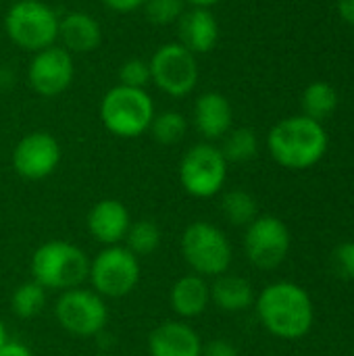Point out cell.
Returning a JSON list of instances; mask_svg holds the SVG:
<instances>
[{
	"instance_id": "cell-1",
	"label": "cell",
	"mask_w": 354,
	"mask_h": 356,
	"mask_svg": "<svg viewBox=\"0 0 354 356\" xmlns=\"http://www.w3.org/2000/svg\"><path fill=\"white\" fill-rule=\"evenodd\" d=\"M257 313L261 323L284 340H298L307 336L313 325L311 296L292 282L267 286L257 298Z\"/></svg>"
},
{
	"instance_id": "cell-2",
	"label": "cell",
	"mask_w": 354,
	"mask_h": 356,
	"mask_svg": "<svg viewBox=\"0 0 354 356\" xmlns=\"http://www.w3.org/2000/svg\"><path fill=\"white\" fill-rule=\"evenodd\" d=\"M328 142L323 125L307 115L280 121L267 138V146L275 163L296 171L317 165L328 150Z\"/></svg>"
},
{
	"instance_id": "cell-3",
	"label": "cell",
	"mask_w": 354,
	"mask_h": 356,
	"mask_svg": "<svg viewBox=\"0 0 354 356\" xmlns=\"http://www.w3.org/2000/svg\"><path fill=\"white\" fill-rule=\"evenodd\" d=\"M31 277L46 290H71L79 288L90 273V261L86 252L65 240H52L42 244L31 257Z\"/></svg>"
},
{
	"instance_id": "cell-4",
	"label": "cell",
	"mask_w": 354,
	"mask_h": 356,
	"mask_svg": "<svg viewBox=\"0 0 354 356\" xmlns=\"http://www.w3.org/2000/svg\"><path fill=\"white\" fill-rule=\"evenodd\" d=\"M154 102L146 90L117 83L100 100V121L117 138H138L150 129Z\"/></svg>"
},
{
	"instance_id": "cell-5",
	"label": "cell",
	"mask_w": 354,
	"mask_h": 356,
	"mask_svg": "<svg viewBox=\"0 0 354 356\" xmlns=\"http://www.w3.org/2000/svg\"><path fill=\"white\" fill-rule=\"evenodd\" d=\"M8 40L25 52H40L58 40V15L42 0H17L6 17Z\"/></svg>"
},
{
	"instance_id": "cell-6",
	"label": "cell",
	"mask_w": 354,
	"mask_h": 356,
	"mask_svg": "<svg viewBox=\"0 0 354 356\" xmlns=\"http://www.w3.org/2000/svg\"><path fill=\"white\" fill-rule=\"evenodd\" d=\"M182 254L200 277H219L232 265V244L227 236L209 221H194L182 236Z\"/></svg>"
},
{
	"instance_id": "cell-7",
	"label": "cell",
	"mask_w": 354,
	"mask_h": 356,
	"mask_svg": "<svg viewBox=\"0 0 354 356\" xmlns=\"http://www.w3.org/2000/svg\"><path fill=\"white\" fill-rule=\"evenodd\" d=\"M88 277L94 292L102 298H123L131 294L140 282V261L121 244L106 246L90 263Z\"/></svg>"
},
{
	"instance_id": "cell-8",
	"label": "cell",
	"mask_w": 354,
	"mask_h": 356,
	"mask_svg": "<svg viewBox=\"0 0 354 356\" xmlns=\"http://www.w3.org/2000/svg\"><path fill=\"white\" fill-rule=\"evenodd\" d=\"M152 83L171 98H184L194 92L198 83V60L179 42L163 44L148 60Z\"/></svg>"
},
{
	"instance_id": "cell-9",
	"label": "cell",
	"mask_w": 354,
	"mask_h": 356,
	"mask_svg": "<svg viewBox=\"0 0 354 356\" xmlns=\"http://www.w3.org/2000/svg\"><path fill=\"white\" fill-rule=\"evenodd\" d=\"M227 177V161L221 148L204 142L192 146L179 163V184L194 198L219 194Z\"/></svg>"
},
{
	"instance_id": "cell-10",
	"label": "cell",
	"mask_w": 354,
	"mask_h": 356,
	"mask_svg": "<svg viewBox=\"0 0 354 356\" xmlns=\"http://www.w3.org/2000/svg\"><path fill=\"white\" fill-rule=\"evenodd\" d=\"M54 315L65 332L79 338L98 336L108 319L104 298L86 288L65 290L56 300Z\"/></svg>"
},
{
	"instance_id": "cell-11",
	"label": "cell",
	"mask_w": 354,
	"mask_h": 356,
	"mask_svg": "<svg viewBox=\"0 0 354 356\" xmlns=\"http://www.w3.org/2000/svg\"><path fill=\"white\" fill-rule=\"evenodd\" d=\"M244 250L248 261L259 269H275L284 263L290 250V232L277 217H257L244 236Z\"/></svg>"
},
{
	"instance_id": "cell-12",
	"label": "cell",
	"mask_w": 354,
	"mask_h": 356,
	"mask_svg": "<svg viewBox=\"0 0 354 356\" xmlns=\"http://www.w3.org/2000/svg\"><path fill=\"white\" fill-rule=\"evenodd\" d=\"M73 75V54L56 44L40 52H33L27 67V83L42 98H54L69 90Z\"/></svg>"
},
{
	"instance_id": "cell-13",
	"label": "cell",
	"mask_w": 354,
	"mask_h": 356,
	"mask_svg": "<svg viewBox=\"0 0 354 356\" xmlns=\"http://www.w3.org/2000/svg\"><path fill=\"white\" fill-rule=\"evenodd\" d=\"M61 163V146L48 131H31L13 150V169L23 179H46Z\"/></svg>"
},
{
	"instance_id": "cell-14",
	"label": "cell",
	"mask_w": 354,
	"mask_h": 356,
	"mask_svg": "<svg viewBox=\"0 0 354 356\" xmlns=\"http://www.w3.org/2000/svg\"><path fill=\"white\" fill-rule=\"evenodd\" d=\"M177 42L192 54H207L219 42V21L211 8L192 6L177 21Z\"/></svg>"
},
{
	"instance_id": "cell-15",
	"label": "cell",
	"mask_w": 354,
	"mask_h": 356,
	"mask_svg": "<svg viewBox=\"0 0 354 356\" xmlns=\"http://www.w3.org/2000/svg\"><path fill=\"white\" fill-rule=\"evenodd\" d=\"M131 225L129 211L123 202L106 198L96 202L88 213V229L92 238L104 246H115L125 240V234Z\"/></svg>"
},
{
	"instance_id": "cell-16",
	"label": "cell",
	"mask_w": 354,
	"mask_h": 356,
	"mask_svg": "<svg viewBox=\"0 0 354 356\" xmlns=\"http://www.w3.org/2000/svg\"><path fill=\"white\" fill-rule=\"evenodd\" d=\"M150 356H200V336L182 321L161 323L148 338Z\"/></svg>"
},
{
	"instance_id": "cell-17",
	"label": "cell",
	"mask_w": 354,
	"mask_h": 356,
	"mask_svg": "<svg viewBox=\"0 0 354 356\" xmlns=\"http://www.w3.org/2000/svg\"><path fill=\"white\" fill-rule=\"evenodd\" d=\"M194 127L207 140L225 138L232 129L234 111L230 100L219 92H204L194 102Z\"/></svg>"
},
{
	"instance_id": "cell-18",
	"label": "cell",
	"mask_w": 354,
	"mask_h": 356,
	"mask_svg": "<svg viewBox=\"0 0 354 356\" xmlns=\"http://www.w3.org/2000/svg\"><path fill=\"white\" fill-rule=\"evenodd\" d=\"M58 42L65 50L73 52H94L102 42L100 23L83 10H71L58 17Z\"/></svg>"
},
{
	"instance_id": "cell-19",
	"label": "cell",
	"mask_w": 354,
	"mask_h": 356,
	"mask_svg": "<svg viewBox=\"0 0 354 356\" xmlns=\"http://www.w3.org/2000/svg\"><path fill=\"white\" fill-rule=\"evenodd\" d=\"M171 307L173 311L184 317V319H194L198 315H202L211 302V288L204 282V277L190 273L179 277L169 294Z\"/></svg>"
},
{
	"instance_id": "cell-20",
	"label": "cell",
	"mask_w": 354,
	"mask_h": 356,
	"mask_svg": "<svg viewBox=\"0 0 354 356\" xmlns=\"http://www.w3.org/2000/svg\"><path fill=\"white\" fill-rule=\"evenodd\" d=\"M211 288V300L227 313H240L246 311L252 300H255V292L248 280L240 277V275H219L215 280Z\"/></svg>"
},
{
	"instance_id": "cell-21",
	"label": "cell",
	"mask_w": 354,
	"mask_h": 356,
	"mask_svg": "<svg viewBox=\"0 0 354 356\" xmlns=\"http://www.w3.org/2000/svg\"><path fill=\"white\" fill-rule=\"evenodd\" d=\"M338 106V92L325 81H313L303 92V111L315 121L328 119Z\"/></svg>"
},
{
	"instance_id": "cell-22",
	"label": "cell",
	"mask_w": 354,
	"mask_h": 356,
	"mask_svg": "<svg viewBox=\"0 0 354 356\" xmlns=\"http://www.w3.org/2000/svg\"><path fill=\"white\" fill-rule=\"evenodd\" d=\"M10 307L13 313L21 319H31L40 315L46 307V288L33 280L21 284L10 296Z\"/></svg>"
},
{
	"instance_id": "cell-23",
	"label": "cell",
	"mask_w": 354,
	"mask_h": 356,
	"mask_svg": "<svg viewBox=\"0 0 354 356\" xmlns=\"http://www.w3.org/2000/svg\"><path fill=\"white\" fill-rule=\"evenodd\" d=\"M257 150H259L257 136L248 127L230 129L225 134V142L221 148L227 163H248L250 159L257 156Z\"/></svg>"
},
{
	"instance_id": "cell-24",
	"label": "cell",
	"mask_w": 354,
	"mask_h": 356,
	"mask_svg": "<svg viewBox=\"0 0 354 356\" xmlns=\"http://www.w3.org/2000/svg\"><path fill=\"white\" fill-rule=\"evenodd\" d=\"M223 217L232 225H250L257 219V200L246 190H232L221 200Z\"/></svg>"
},
{
	"instance_id": "cell-25",
	"label": "cell",
	"mask_w": 354,
	"mask_h": 356,
	"mask_svg": "<svg viewBox=\"0 0 354 356\" xmlns=\"http://www.w3.org/2000/svg\"><path fill=\"white\" fill-rule=\"evenodd\" d=\"M148 131H152V138L159 144L173 146V144H177V142L184 140V136L188 131V121L177 111H163V113L154 115Z\"/></svg>"
},
{
	"instance_id": "cell-26",
	"label": "cell",
	"mask_w": 354,
	"mask_h": 356,
	"mask_svg": "<svg viewBox=\"0 0 354 356\" xmlns=\"http://www.w3.org/2000/svg\"><path fill=\"white\" fill-rule=\"evenodd\" d=\"M161 244V232L156 227V223L142 219L129 225L127 234H125V248L131 250L136 257H146L152 254Z\"/></svg>"
},
{
	"instance_id": "cell-27",
	"label": "cell",
	"mask_w": 354,
	"mask_h": 356,
	"mask_svg": "<svg viewBox=\"0 0 354 356\" xmlns=\"http://www.w3.org/2000/svg\"><path fill=\"white\" fill-rule=\"evenodd\" d=\"M142 8L150 23L169 25V23L179 21V17L186 10V2L184 0H146V4Z\"/></svg>"
},
{
	"instance_id": "cell-28",
	"label": "cell",
	"mask_w": 354,
	"mask_h": 356,
	"mask_svg": "<svg viewBox=\"0 0 354 356\" xmlns=\"http://www.w3.org/2000/svg\"><path fill=\"white\" fill-rule=\"evenodd\" d=\"M150 65L144 58H127L119 69V83L127 88H140L146 90L150 83Z\"/></svg>"
},
{
	"instance_id": "cell-29",
	"label": "cell",
	"mask_w": 354,
	"mask_h": 356,
	"mask_svg": "<svg viewBox=\"0 0 354 356\" xmlns=\"http://www.w3.org/2000/svg\"><path fill=\"white\" fill-rule=\"evenodd\" d=\"M332 269L342 280H354V242H344L334 250Z\"/></svg>"
},
{
	"instance_id": "cell-30",
	"label": "cell",
	"mask_w": 354,
	"mask_h": 356,
	"mask_svg": "<svg viewBox=\"0 0 354 356\" xmlns=\"http://www.w3.org/2000/svg\"><path fill=\"white\" fill-rule=\"evenodd\" d=\"M200 356H238V350L227 340H213V342L202 346V355Z\"/></svg>"
},
{
	"instance_id": "cell-31",
	"label": "cell",
	"mask_w": 354,
	"mask_h": 356,
	"mask_svg": "<svg viewBox=\"0 0 354 356\" xmlns=\"http://www.w3.org/2000/svg\"><path fill=\"white\" fill-rule=\"evenodd\" d=\"M102 4L115 13H134L146 4V0H102Z\"/></svg>"
},
{
	"instance_id": "cell-32",
	"label": "cell",
	"mask_w": 354,
	"mask_h": 356,
	"mask_svg": "<svg viewBox=\"0 0 354 356\" xmlns=\"http://www.w3.org/2000/svg\"><path fill=\"white\" fill-rule=\"evenodd\" d=\"M0 356H33V355H31V350H29L25 344L6 340V342L0 346Z\"/></svg>"
},
{
	"instance_id": "cell-33",
	"label": "cell",
	"mask_w": 354,
	"mask_h": 356,
	"mask_svg": "<svg viewBox=\"0 0 354 356\" xmlns=\"http://www.w3.org/2000/svg\"><path fill=\"white\" fill-rule=\"evenodd\" d=\"M338 13L342 21L348 25H354V0H338Z\"/></svg>"
},
{
	"instance_id": "cell-34",
	"label": "cell",
	"mask_w": 354,
	"mask_h": 356,
	"mask_svg": "<svg viewBox=\"0 0 354 356\" xmlns=\"http://www.w3.org/2000/svg\"><path fill=\"white\" fill-rule=\"evenodd\" d=\"M186 4H190V6H200V8H211L213 4H217V2H221V0H184Z\"/></svg>"
},
{
	"instance_id": "cell-35",
	"label": "cell",
	"mask_w": 354,
	"mask_h": 356,
	"mask_svg": "<svg viewBox=\"0 0 354 356\" xmlns=\"http://www.w3.org/2000/svg\"><path fill=\"white\" fill-rule=\"evenodd\" d=\"M6 342V330H4V325H2V321H0V346Z\"/></svg>"
}]
</instances>
